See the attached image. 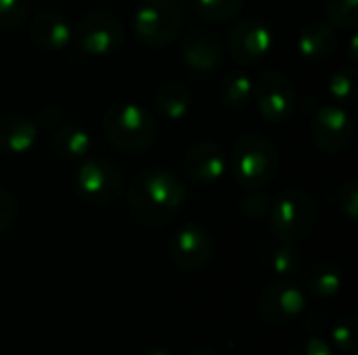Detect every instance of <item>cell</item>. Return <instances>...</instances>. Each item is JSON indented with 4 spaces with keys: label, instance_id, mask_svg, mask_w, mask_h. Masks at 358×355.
Segmentation results:
<instances>
[{
    "label": "cell",
    "instance_id": "1",
    "mask_svg": "<svg viewBox=\"0 0 358 355\" xmlns=\"http://www.w3.org/2000/svg\"><path fill=\"white\" fill-rule=\"evenodd\" d=\"M185 182L164 167L141 172L128 190V207L136 224L147 230L164 228L185 205Z\"/></svg>",
    "mask_w": 358,
    "mask_h": 355
},
{
    "label": "cell",
    "instance_id": "2",
    "mask_svg": "<svg viewBox=\"0 0 358 355\" xmlns=\"http://www.w3.org/2000/svg\"><path fill=\"white\" fill-rule=\"evenodd\" d=\"M103 132L117 151L126 155H141L155 142L157 121L136 103H115L105 111Z\"/></svg>",
    "mask_w": 358,
    "mask_h": 355
},
{
    "label": "cell",
    "instance_id": "3",
    "mask_svg": "<svg viewBox=\"0 0 358 355\" xmlns=\"http://www.w3.org/2000/svg\"><path fill=\"white\" fill-rule=\"evenodd\" d=\"M279 172V153L273 140L260 132L243 134L233 149V176L243 190L268 186Z\"/></svg>",
    "mask_w": 358,
    "mask_h": 355
},
{
    "label": "cell",
    "instance_id": "4",
    "mask_svg": "<svg viewBox=\"0 0 358 355\" xmlns=\"http://www.w3.org/2000/svg\"><path fill=\"white\" fill-rule=\"evenodd\" d=\"M268 220L277 241L298 245L313 234L319 220V207L310 192L292 186L275 197Z\"/></svg>",
    "mask_w": 358,
    "mask_h": 355
},
{
    "label": "cell",
    "instance_id": "5",
    "mask_svg": "<svg viewBox=\"0 0 358 355\" xmlns=\"http://www.w3.org/2000/svg\"><path fill=\"white\" fill-rule=\"evenodd\" d=\"M136 38L149 48L170 46L182 29V10L174 0H143L132 19Z\"/></svg>",
    "mask_w": 358,
    "mask_h": 355
},
{
    "label": "cell",
    "instance_id": "6",
    "mask_svg": "<svg viewBox=\"0 0 358 355\" xmlns=\"http://www.w3.org/2000/svg\"><path fill=\"white\" fill-rule=\"evenodd\" d=\"M124 180L115 163L107 159H84L73 174V190L92 207H107L122 195Z\"/></svg>",
    "mask_w": 358,
    "mask_h": 355
},
{
    "label": "cell",
    "instance_id": "7",
    "mask_svg": "<svg viewBox=\"0 0 358 355\" xmlns=\"http://www.w3.org/2000/svg\"><path fill=\"white\" fill-rule=\"evenodd\" d=\"M275 48V31L273 27L258 17L239 19L227 36V52L231 59L243 67L258 65L264 61Z\"/></svg>",
    "mask_w": 358,
    "mask_h": 355
},
{
    "label": "cell",
    "instance_id": "8",
    "mask_svg": "<svg viewBox=\"0 0 358 355\" xmlns=\"http://www.w3.org/2000/svg\"><path fill=\"white\" fill-rule=\"evenodd\" d=\"M73 40L90 56H107L124 44V25L109 10H92L78 21Z\"/></svg>",
    "mask_w": 358,
    "mask_h": 355
},
{
    "label": "cell",
    "instance_id": "9",
    "mask_svg": "<svg viewBox=\"0 0 358 355\" xmlns=\"http://www.w3.org/2000/svg\"><path fill=\"white\" fill-rule=\"evenodd\" d=\"M254 98L258 113L268 123H283L294 115L296 88L294 82L279 71H266L254 82Z\"/></svg>",
    "mask_w": 358,
    "mask_h": 355
},
{
    "label": "cell",
    "instance_id": "10",
    "mask_svg": "<svg viewBox=\"0 0 358 355\" xmlns=\"http://www.w3.org/2000/svg\"><path fill=\"white\" fill-rule=\"evenodd\" d=\"M214 236L201 224H185L170 241V259L180 272H199L214 257Z\"/></svg>",
    "mask_w": 358,
    "mask_h": 355
},
{
    "label": "cell",
    "instance_id": "11",
    "mask_svg": "<svg viewBox=\"0 0 358 355\" xmlns=\"http://www.w3.org/2000/svg\"><path fill=\"white\" fill-rule=\"evenodd\" d=\"M306 310V293L287 278L271 282L258 299V314L268 326H285Z\"/></svg>",
    "mask_w": 358,
    "mask_h": 355
},
{
    "label": "cell",
    "instance_id": "12",
    "mask_svg": "<svg viewBox=\"0 0 358 355\" xmlns=\"http://www.w3.org/2000/svg\"><path fill=\"white\" fill-rule=\"evenodd\" d=\"M310 136L319 151L325 155L344 153L355 138V123L342 105L321 107L310 121Z\"/></svg>",
    "mask_w": 358,
    "mask_h": 355
},
{
    "label": "cell",
    "instance_id": "13",
    "mask_svg": "<svg viewBox=\"0 0 358 355\" xmlns=\"http://www.w3.org/2000/svg\"><path fill=\"white\" fill-rule=\"evenodd\" d=\"M182 169L197 186L216 184L227 172L224 149L214 140H199L187 149L182 157Z\"/></svg>",
    "mask_w": 358,
    "mask_h": 355
},
{
    "label": "cell",
    "instance_id": "14",
    "mask_svg": "<svg viewBox=\"0 0 358 355\" xmlns=\"http://www.w3.org/2000/svg\"><path fill=\"white\" fill-rule=\"evenodd\" d=\"M182 61L195 73H214L224 61V44L214 31L191 29L182 42Z\"/></svg>",
    "mask_w": 358,
    "mask_h": 355
},
{
    "label": "cell",
    "instance_id": "15",
    "mask_svg": "<svg viewBox=\"0 0 358 355\" xmlns=\"http://www.w3.org/2000/svg\"><path fill=\"white\" fill-rule=\"evenodd\" d=\"M31 42L46 52H61L73 42V27L65 15L57 10H40L29 21Z\"/></svg>",
    "mask_w": 358,
    "mask_h": 355
},
{
    "label": "cell",
    "instance_id": "16",
    "mask_svg": "<svg viewBox=\"0 0 358 355\" xmlns=\"http://www.w3.org/2000/svg\"><path fill=\"white\" fill-rule=\"evenodd\" d=\"M338 44H340V40H338L336 27L323 19L308 21L298 36V52L302 59H306L310 63L329 61L336 54Z\"/></svg>",
    "mask_w": 358,
    "mask_h": 355
},
{
    "label": "cell",
    "instance_id": "17",
    "mask_svg": "<svg viewBox=\"0 0 358 355\" xmlns=\"http://www.w3.org/2000/svg\"><path fill=\"white\" fill-rule=\"evenodd\" d=\"M40 136V126L34 117L21 113L0 115V151L6 155L29 153Z\"/></svg>",
    "mask_w": 358,
    "mask_h": 355
},
{
    "label": "cell",
    "instance_id": "18",
    "mask_svg": "<svg viewBox=\"0 0 358 355\" xmlns=\"http://www.w3.org/2000/svg\"><path fill=\"white\" fill-rule=\"evenodd\" d=\"M50 144H52V151L57 153V157H61L65 161H80V159L88 157V153L92 149V138L82 126L63 121L55 128Z\"/></svg>",
    "mask_w": 358,
    "mask_h": 355
},
{
    "label": "cell",
    "instance_id": "19",
    "mask_svg": "<svg viewBox=\"0 0 358 355\" xmlns=\"http://www.w3.org/2000/svg\"><path fill=\"white\" fill-rule=\"evenodd\" d=\"M193 107L191 90L182 82H164L155 90V109L168 121H182Z\"/></svg>",
    "mask_w": 358,
    "mask_h": 355
},
{
    "label": "cell",
    "instance_id": "20",
    "mask_svg": "<svg viewBox=\"0 0 358 355\" xmlns=\"http://www.w3.org/2000/svg\"><path fill=\"white\" fill-rule=\"evenodd\" d=\"M342 270L334 262H317L304 274V289L317 299L336 297L342 289Z\"/></svg>",
    "mask_w": 358,
    "mask_h": 355
},
{
    "label": "cell",
    "instance_id": "21",
    "mask_svg": "<svg viewBox=\"0 0 358 355\" xmlns=\"http://www.w3.org/2000/svg\"><path fill=\"white\" fill-rule=\"evenodd\" d=\"M266 266L271 272H275L277 276L281 278H292L296 274H300L302 266H304V255L302 251L298 249V245H292V243H281L273 249L266 251V257H264Z\"/></svg>",
    "mask_w": 358,
    "mask_h": 355
},
{
    "label": "cell",
    "instance_id": "22",
    "mask_svg": "<svg viewBox=\"0 0 358 355\" xmlns=\"http://www.w3.org/2000/svg\"><path fill=\"white\" fill-rule=\"evenodd\" d=\"M220 96H222L224 107H229L233 111L245 109L250 105V100L254 98V80H252V75L245 73V71H231L222 80Z\"/></svg>",
    "mask_w": 358,
    "mask_h": 355
},
{
    "label": "cell",
    "instance_id": "23",
    "mask_svg": "<svg viewBox=\"0 0 358 355\" xmlns=\"http://www.w3.org/2000/svg\"><path fill=\"white\" fill-rule=\"evenodd\" d=\"M193 2L197 15L208 23H216V25L233 21L243 8V0H193Z\"/></svg>",
    "mask_w": 358,
    "mask_h": 355
},
{
    "label": "cell",
    "instance_id": "24",
    "mask_svg": "<svg viewBox=\"0 0 358 355\" xmlns=\"http://www.w3.org/2000/svg\"><path fill=\"white\" fill-rule=\"evenodd\" d=\"M325 10L336 29L355 31L358 27V0H327Z\"/></svg>",
    "mask_w": 358,
    "mask_h": 355
},
{
    "label": "cell",
    "instance_id": "25",
    "mask_svg": "<svg viewBox=\"0 0 358 355\" xmlns=\"http://www.w3.org/2000/svg\"><path fill=\"white\" fill-rule=\"evenodd\" d=\"M327 90L338 103H352L357 96V69L352 65L338 69L331 75Z\"/></svg>",
    "mask_w": 358,
    "mask_h": 355
},
{
    "label": "cell",
    "instance_id": "26",
    "mask_svg": "<svg viewBox=\"0 0 358 355\" xmlns=\"http://www.w3.org/2000/svg\"><path fill=\"white\" fill-rule=\"evenodd\" d=\"M357 331H358V318L357 314H348L344 316L331 331V339L336 343V347L344 354H355L357 352Z\"/></svg>",
    "mask_w": 358,
    "mask_h": 355
},
{
    "label": "cell",
    "instance_id": "27",
    "mask_svg": "<svg viewBox=\"0 0 358 355\" xmlns=\"http://www.w3.org/2000/svg\"><path fill=\"white\" fill-rule=\"evenodd\" d=\"M29 15L27 0H0V31H10L23 25Z\"/></svg>",
    "mask_w": 358,
    "mask_h": 355
},
{
    "label": "cell",
    "instance_id": "28",
    "mask_svg": "<svg viewBox=\"0 0 358 355\" xmlns=\"http://www.w3.org/2000/svg\"><path fill=\"white\" fill-rule=\"evenodd\" d=\"M268 209H271V199L258 190H250V195L241 199V213L252 222L264 220L268 216Z\"/></svg>",
    "mask_w": 358,
    "mask_h": 355
},
{
    "label": "cell",
    "instance_id": "29",
    "mask_svg": "<svg viewBox=\"0 0 358 355\" xmlns=\"http://www.w3.org/2000/svg\"><path fill=\"white\" fill-rule=\"evenodd\" d=\"M340 209H342V213H344L348 220H352V222H357L358 220V180L357 178L348 180V182L340 188Z\"/></svg>",
    "mask_w": 358,
    "mask_h": 355
},
{
    "label": "cell",
    "instance_id": "30",
    "mask_svg": "<svg viewBox=\"0 0 358 355\" xmlns=\"http://www.w3.org/2000/svg\"><path fill=\"white\" fill-rule=\"evenodd\" d=\"M17 213H19V203H17V199H15L8 190L0 188V234L6 232V230L15 224Z\"/></svg>",
    "mask_w": 358,
    "mask_h": 355
},
{
    "label": "cell",
    "instance_id": "31",
    "mask_svg": "<svg viewBox=\"0 0 358 355\" xmlns=\"http://www.w3.org/2000/svg\"><path fill=\"white\" fill-rule=\"evenodd\" d=\"M287 355H334L331 345L321 337H308L300 343H296Z\"/></svg>",
    "mask_w": 358,
    "mask_h": 355
},
{
    "label": "cell",
    "instance_id": "32",
    "mask_svg": "<svg viewBox=\"0 0 358 355\" xmlns=\"http://www.w3.org/2000/svg\"><path fill=\"white\" fill-rule=\"evenodd\" d=\"M36 123L40 128H48L55 130L59 123H63V109L57 103H44L38 111H36Z\"/></svg>",
    "mask_w": 358,
    "mask_h": 355
},
{
    "label": "cell",
    "instance_id": "33",
    "mask_svg": "<svg viewBox=\"0 0 358 355\" xmlns=\"http://www.w3.org/2000/svg\"><path fill=\"white\" fill-rule=\"evenodd\" d=\"M306 326H310V331L325 328V326H327V316H323L321 312H313V314L306 318Z\"/></svg>",
    "mask_w": 358,
    "mask_h": 355
},
{
    "label": "cell",
    "instance_id": "34",
    "mask_svg": "<svg viewBox=\"0 0 358 355\" xmlns=\"http://www.w3.org/2000/svg\"><path fill=\"white\" fill-rule=\"evenodd\" d=\"M187 355H216V352L212 347H195V349H191Z\"/></svg>",
    "mask_w": 358,
    "mask_h": 355
},
{
    "label": "cell",
    "instance_id": "35",
    "mask_svg": "<svg viewBox=\"0 0 358 355\" xmlns=\"http://www.w3.org/2000/svg\"><path fill=\"white\" fill-rule=\"evenodd\" d=\"M350 59L352 61H358V54H357V36H352V40H350Z\"/></svg>",
    "mask_w": 358,
    "mask_h": 355
},
{
    "label": "cell",
    "instance_id": "36",
    "mask_svg": "<svg viewBox=\"0 0 358 355\" xmlns=\"http://www.w3.org/2000/svg\"><path fill=\"white\" fill-rule=\"evenodd\" d=\"M141 355H172V354H170V352H166V349L155 347V349H147V352H143Z\"/></svg>",
    "mask_w": 358,
    "mask_h": 355
}]
</instances>
